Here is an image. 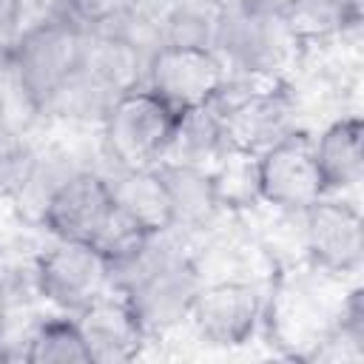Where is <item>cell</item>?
<instances>
[{
    "label": "cell",
    "mask_w": 364,
    "mask_h": 364,
    "mask_svg": "<svg viewBox=\"0 0 364 364\" xmlns=\"http://www.w3.org/2000/svg\"><path fill=\"white\" fill-rule=\"evenodd\" d=\"M154 168L162 179L165 196H168L171 230L173 233L205 230L216 222L222 208L216 202L208 168L191 165V162H173V159H162Z\"/></svg>",
    "instance_id": "14"
},
{
    "label": "cell",
    "mask_w": 364,
    "mask_h": 364,
    "mask_svg": "<svg viewBox=\"0 0 364 364\" xmlns=\"http://www.w3.org/2000/svg\"><path fill=\"white\" fill-rule=\"evenodd\" d=\"M6 358H9V350H6L3 341H0V361H6Z\"/></svg>",
    "instance_id": "27"
},
{
    "label": "cell",
    "mask_w": 364,
    "mask_h": 364,
    "mask_svg": "<svg viewBox=\"0 0 364 364\" xmlns=\"http://www.w3.org/2000/svg\"><path fill=\"white\" fill-rule=\"evenodd\" d=\"M213 51L230 74L284 80L304 46L293 34L282 0H225Z\"/></svg>",
    "instance_id": "2"
},
{
    "label": "cell",
    "mask_w": 364,
    "mask_h": 364,
    "mask_svg": "<svg viewBox=\"0 0 364 364\" xmlns=\"http://www.w3.org/2000/svg\"><path fill=\"white\" fill-rule=\"evenodd\" d=\"M168 233H154L145 247L111 276V287L125 296L148 336L168 333L188 321L199 287L205 284L199 264Z\"/></svg>",
    "instance_id": "1"
},
{
    "label": "cell",
    "mask_w": 364,
    "mask_h": 364,
    "mask_svg": "<svg viewBox=\"0 0 364 364\" xmlns=\"http://www.w3.org/2000/svg\"><path fill=\"white\" fill-rule=\"evenodd\" d=\"M299 219L301 247L316 270L330 276L358 273L364 259V222L353 202L321 196L304 208Z\"/></svg>",
    "instance_id": "8"
},
{
    "label": "cell",
    "mask_w": 364,
    "mask_h": 364,
    "mask_svg": "<svg viewBox=\"0 0 364 364\" xmlns=\"http://www.w3.org/2000/svg\"><path fill=\"white\" fill-rule=\"evenodd\" d=\"M282 11L304 48L347 37L361 26V0H282Z\"/></svg>",
    "instance_id": "17"
},
{
    "label": "cell",
    "mask_w": 364,
    "mask_h": 364,
    "mask_svg": "<svg viewBox=\"0 0 364 364\" xmlns=\"http://www.w3.org/2000/svg\"><path fill=\"white\" fill-rule=\"evenodd\" d=\"M264 316V293L245 279H219L202 284L188 321L196 336L213 347L247 344Z\"/></svg>",
    "instance_id": "10"
},
{
    "label": "cell",
    "mask_w": 364,
    "mask_h": 364,
    "mask_svg": "<svg viewBox=\"0 0 364 364\" xmlns=\"http://www.w3.org/2000/svg\"><path fill=\"white\" fill-rule=\"evenodd\" d=\"M9 304H11V290H9V284L0 273V336H3V327L9 321Z\"/></svg>",
    "instance_id": "26"
},
{
    "label": "cell",
    "mask_w": 364,
    "mask_h": 364,
    "mask_svg": "<svg viewBox=\"0 0 364 364\" xmlns=\"http://www.w3.org/2000/svg\"><path fill=\"white\" fill-rule=\"evenodd\" d=\"M176 111L145 85L119 94L102 117V142L119 171L154 168L165 159Z\"/></svg>",
    "instance_id": "5"
},
{
    "label": "cell",
    "mask_w": 364,
    "mask_h": 364,
    "mask_svg": "<svg viewBox=\"0 0 364 364\" xmlns=\"http://www.w3.org/2000/svg\"><path fill=\"white\" fill-rule=\"evenodd\" d=\"M31 284L37 296L63 313L74 316L111 287V264L88 242L54 239V245L37 253L31 267Z\"/></svg>",
    "instance_id": "7"
},
{
    "label": "cell",
    "mask_w": 364,
    "mask_h": 364,
    "mask_svg": "<svg viewBox=\"0 0 364 364\" xmlns=\"http://www.w3.org/2000/svg\"><path fill=\"white\" fill-rule=\"evenodd\" d=\"M60 14L88 34L119 31L128 23V0H60Z\"/></svg>",
    "instance_id": "23"
},
{
    "label": "cell",
    "mask_w": 364,
    "mask_h": 364,
    "mask_svg": "<svg viewBox=\"0 0 364 364\" xmlns=\"http://www.w3.org/2000/svg\"><path fill=\"white\" fill-rule=\"evenodd\" d=\"M228 74V65L213 48L154 46L145 60L142 85L179 114L213 102L222 94Z\"/></svg>",
    "instance_id": "6"
},
{
    "label": "cell",
    "mask_w": 364,
    "mask_h": 364,
    "mask_svg": "<svg viewBox=\"0 0 364 364\" xmlns=\"http://www.w3.org/2000/svg\"><path fill=\"white\" fill-rule=\"evenodd\" d=\"M259 193L262 202L284 213H301L304 208L327 196V185L316 162L313 136L307 131L299 128L287 139L259 154Z\"/></svg>",
    "instance_id": "9"
},
{
    "label": "cell",
    "mask_w": 364,
    "mask_h": 364,
    "mask_svg": "<svg viewBox=\"0 0 364 364\" xmlns=\"http://www.w3.org/2000/svg\"><path fill=\"white\" fill-rule=\"evenodd\" d=\"M23 0H0V46H9L20 28Z\"/></svg>",
    "instance_id": "25"
},
{
    "label": "cell",
    "mask_w": 364,
    "mask_h": 364,
    "mask_svg": "<svg viewBox=\"0 0 364 364\" xmlns=\"http://www.w3.org/2000/svg\"><path fill=\"white\" fill-rule=\"evenodd\" d=\"M74 321L94 364L134 361L151 338L119 290L97 296L91 304L74 313Z\"/></svg>",
    "instance_id": "13"
},
{
    "label": "cell",
    "mask_w": 364,
    "mask_h": 364,
    "mask_svg": "<svg viewBox=\"0 0 364 364\" xmlns=\"http://www.w3.org/2000/svg\"><path fill=\"white\" fill-rule=\"evenodd\" d=\"M23 358L28 364H88V347L71 316H57L40 321L28 338Z\"/></svg>",
    "instance_id": "22"
},
{
    "label": "cell",
    "mask_w": 364,
    "mask_h": 364,
    "mask_svg": "<svg viewBox=\"0 0 364 364\" xmlns=\"http://www.w3.org/2000/svg\"><path fill=\"white\" fill-rule=\"evenodd\" d=\"M111 216L114 196L108 179L94 171L77 168L57 185V191L46 202L40 228H46L54 239L94 245V239L102 233Z\"/></svg>",
    "instance_id": "12"
},
{
    "label": "cell",
    "mask_w": 364,
    "mask_h": 364,
    "mask_svg": "<svg viewBox=\"0 0 364 364\" xmlns=\"http://www.w3.org/2000/svg\"><path fill=\"white\" fill-rule=\"evenodd\" d=\"M173 3L176 0H128V14H131L128 23H136L139 28H145L156 37V26Z\"/></svg>",
    "instance_id": "24"
},
{
    "label": "cell",
    "mask_w": 364,
    "mask_h": 364,
    "mask_svg": "<svg viewBox=\"0 0 364 364\" xmlns=\"http://www.w3.org/2000/svg\"><path fill=\"white\" fill-rule=\"evenodd\" d=\"M88 31L65 20L63 14L40 20L26 31L14 34V40L6 46L9 74L14 80L17 94L31 111H51L60 91L80 71Z\"/></svg>",
    "instance_id": "3"
},
{
    "label": "cell",
    "mask_w": 364,
    "mask_h": 364,
    "mask_svg": "<svg viewBox=\"0 0 364 364\" xmlns=\"http://www.w3.org/2000/svg\"><path fill=\"white\" fill-rule=\"evenodd\" d=\"M333 316L318 296L299 279L279 276L270 296H264V316L270 344H276L284 355L307 361L327 327L333 324Z\"/></svg>",
    "instance_id": "11"
},
{
    "label": "cell",
    "mask_w": 364,
    "mask_h": 364,
    "mask_svg": "<svg viewBox=\"0 0 364 364\" xmlns=\"http://www.w3.org/2000/svg\"><path fill=\"white\" fill-rule=\"evenodd\" d=\"M213 105L219 108L228 148L256 156L301 128L299 97L287 80L228 74Z\"/></svg>",
    "instance_id": "4"
},
{
    "label": "cell",
    "mask_w": 364,
    "mask_h": 364,
    "mask_svg": "<svg viewBox=\"0 0 364 364\" xmlns=\"http://www.w3.org/2000/svg\"><path fill=\"white\" fill-rule=\"evenodd\" d=\"M307 361L358 364L364 361V290L353 287L333 316V324L316 344Z\"/></svg>",
    "instance_id": "21"
},
{
    "label": "cell",
    "mask_w": 364,
    "mask_h": 364,
    "mask_svg": "<svg viewBox=\"0 0 364 364\" xmlns=\"http://www.w3.org/2000/svg\"><path fill=\"white\" fill-rule=\"evenodd\" d=\"M114 205L122 216H128L145 233H165L171 230V208L162 188L156 168H136L119 171L117 179H108Z\"/></svg>",
    "instance_id": "16"
},
{
    "label": "cell",
    "mask_w": 364,
    "mask_h": 364,
    "mask_svg": "<svg viewBox=\"0 0 364 364\" xmlns=\"http://www.w3.org/2000/svg\"><path fill=\"white\" fill-rule=\"evenodd\" d=\"M361 139H364V125L355 114L333 119L313 139L316 162L324 176L327 193H341L361 185V176H364Z\"/></svg>",
    "instance_id": "15"
},
{
    "label": "cell",
    "mask_w": 364,
    "mask_h": 364,
    "mask_svg": "<svg viewBox=\"0 0 364 364\" xmlns=\"http://www.w3.org/2000/svg\"><path fill=\"white\" fill-rule=\"evenodd\" d=\"M225 151H228L225 128H222L219 108L213 102L176 114V125H173V136H171L165 159L208 168Z\"/></svg>",
    "instance_id": "18"
},
{
    "label": "cell",
    "mask_w": 364,
    "mask_h": 364,
    "mask_svg": "<svg viewBox=\"0 0 364 364\" xmlns=\"http://www.w3.org/2000/svg\"><path fill=\"white\" fill-rule=\"evenodd\" d=\"M208 171H210L213 193H216V202H219L222 210L242 213V210L256 208V202H262L259 156L256 154L228 148Z\"/></svg>",
    "instance_id": "20"
},
{
    "label": "cell",
    "mask_w": 364,
    "mask_h": 364,
    "mask_svg": "<svg viewBox=\"0 0 364 364\" xmlns=\"http://www.w3.org/2000/svg\"><path fill=\"white\" fill-rule=\"evenodd\" d=\"M225 0H176L156 26V46L213 48Z\"/></svg>",
    "instance_id": "19"
}]
</instances>
